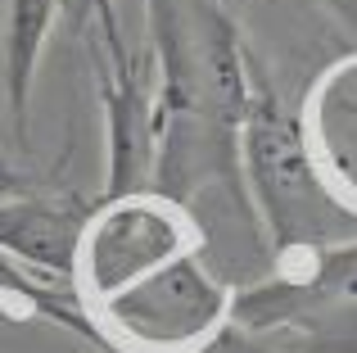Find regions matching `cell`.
Segmentation results:
<instances>
[{
	"instance_id": "6da1fadb",
	"label": "cell",
	"mask_w": 357,
	"mask_h": 353,
	"mask_svg": "<svg viewBox=\"0 0 357 353\" xmlns=\"http://www.w3.org/2000/svg\"><path fill=\"white\" fill-rule=\"evenodd\" d=\"M59 0H14L9 14V100H14V118L23 127V105H27V82L36 68V50H41L50 18Z\"/></svg>"
},
{
	"instance_id": "7a4b0ae2",
	"label": "cell",
	"mask_w": 357,
	"mask_h": 353,
	"mask_svg": "<svg viewBox=\"0 0 357 353\" xmlns=\"http://www.w3.org/2000/svg\"><path fill=\"white\" fill-rule=\"evenodd\" d=\"M68 9V27L73 32H91L100 27V41H105V68L127 59L122 50V36H118V18H114V0H63Z\"/></svg>"
}]
</instances>
